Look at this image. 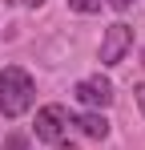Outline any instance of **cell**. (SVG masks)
<instances>
[{"label": "cell", "instance_id": "obj_1", "mask_svg": "<svg viewBox=\"0 0 145 150\" xmlns=\"http://www.w3.org/2000/svg\"><path fill=\"white\" fill-rule=\"evenodd\" d=\"M36 101V85L20 65H4L0 69V114L4 118H20Z\"/></svg>", "mask_w": 145, "mask_h": 150}, {"label": "cell", "instance_id": "obj_10", "mask_svg": "<svg viewBox=\"0 0 145 150\" xmlns=\"http://www.w3.org/2000/svg\"><path fill=\"white\" fill-rule=\"evenodd\" d=\"M24 8H40V4H45V0H20Z\"/></svg>", "mask_w": 145, "mask_h": 150}, {"label": "cell", "instance_id": "obj_2", "mask_svg": "<svg viewBox=\"0 0 145 150\" xmlns=\"http://www.w3.org/2000/svg\"><path fill=\"white\" fill-rule=\"evenodd\" d=\"M133 49V28L129 25H109L105 28V37H101V65H121L125 61V53Z\"/></svg>", "mask_w": 145, "mask_h": 150}, {"label": "cell", "instance_id": "obj_11", "mask_svg": "<svg viewBox=\"0 0 145 150\" xmlns=\"http://www.w3.org/2000/svg\"><path fill=\"white\" fill-rule=\"evenodd\" d=\"M56 150H77V146H69V142H56Z\"/></svg>", "mask_w": 145, "mask_h": 150}, {"label": "cell", "instance_id": "obj_9", "mask_svg": "<svg viewBox=\"0 0 145 150\" xmlns=\"http://www.w3.org/2000/svg\"><path fill=\"white\" fill-rule=\"evenodd\" d=\"M137 105H141V114H145V81L137 85Z\"/></svg>", "mask_w": 145, "mask_h": 150}, {"label": "cell", "instance_id": "obj_4", "mask_svg": "<svg viewBox=\"0 0 145 150\" xmlns=\"http://www.w3.org/2000/svg\"><path fill=\"white\" fill-rule=\"evenodd\" d=\"M77 101L81 105H89V110H105V105H113V85L105 81V77H85V81H77Z\"/></svg>", "mask_w": 145, "mask_h": 150}, {"label": "cell", "instance_id": "obj_7", "mask_svg": "<svg viewBox=\"0 0 145 150\" xmlns=\"http://www.w3.org/2000/svg\"><path fill=\"white\" fill-rule=\"evenodd\" d=\"M4 150H24V138H20V134H12V138L4 142Z\"/></svg>", "mask_w": 145, "mask_h": 150}, {"label": "cell", "instance_id": "obj_6", "mask_svg": "<svg viewBox=\"0 0 145 150\" xmlns=\"http://www.w3.org/2000/svg\"><path fill=\"white\" fill-rule=\"evenodd\" d=\"M69 8L85 12V16H93V12H101V0H69Z\"/></svg>", "mask_w": 145, "mask_h": 150}, {"label": "cell", "instance_id": "obj_3", "mask_svg": "<svg viewBox=\"0 0 145 150\" xmlns=\"http://www.w3.org/2000/svg\"><path fill=\"white\" fill-rule=\"evenodd\" d=\"M69 110L65 105H45V110H36V126H32V134L40 138V142H61L65 138V130H69Z\"/></svg>", "mask_w": 145, "mask_h": 150}, {"label": "cell", "instance_id": "obj_5", "mask_svg": "<svg viewBox=\"0 0 145 150\" xmlns=\"http://www.w3.org/2000/svg\"><path fill=\"white\" fill-rule=\"evenodd\" d=\"M72 126L81 130V134H89V138H109V122H105V114H97V110H89V114H81V118H72Z\"/></svg>", "mask_w": 145, "mask_h": 150}, {"label": "cell", "instance_id": "obj_8", "mask_svg": "<svg viewBox=\"0 0 145 150\" xmlns=\"http://www.w3.org/2000/svg\"><path fill=\"white\" fill-rule=\"evenodd\" d=\"M105 4H113L117 12H125V8H133V0H105Z\"/></svg>", "mask_w": 145, "mask_h": 150}]
</instances>
